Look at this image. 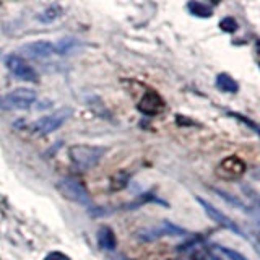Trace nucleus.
<instances>
[{
	"label": "nucleus",
	"mask_w": 260,
	"mask_h": 260,
	"mask_svg": "<svg viewBox=\"0 0 260 260\" xmlns=\"http://www.w3.org/2000/svg\"><path fill=\"white\" fill-rule=\"evenodd\" d=\"M106 150L101 146L91 145H75L70 148V159L80 171H88L94 168L104 156Z\"/></svg>",
	"instance_id": "nucleus-1"
},
{
	"label": "nucleus",
	"mask_w": 260,
	"mask_h": 260,
	"mask_svg": "<svg viewBox=\"0 0 260 260\" xmlns=\"http://www.w3.org/2000/svg\"><path fill=\"white\" fill-rule=\"evenodd\" d=\"M36 101V91L29 88L13 89L8 94L0 96V109L2 111H21L31 108Z\"/></svg>",
	"instance_id": "nucleus-2"
},
{
	"label": "nucleus",
	"mask_w": 260,
	"mask_h": 260,
	"mask_svg": "<svg viewBox=\"0 0 260 260\" xmlns=\"http://www.w3.org/2000/svg\"><path fill=\"white\" fill-rule=\"evenodd\" d=\"M73 111L69 108H63L60 111H55L54 114H49L46 117H41L36 120L35 124L31 125V132L32 134H39V135H47L55 132L60 125H63V122L69 117H72Z\"/></svg>",
	"instance_id": "nucleus-3"
},
{
	"label": "nucleus",
	"mask_w": 260,
	"mask_h": 260,
	"mask_svg": "<svg viewBox=\"0 0 260 260\" xmlns=\"http://www.w3.org/2000/svg\"><path fill=\"white\" fill-rule=\"evenodd\" d=\"M57 189H59L63 197L70 202L80 203V205H89V203H91L86 189L73 177H65L62 181H59Z\"/></svg>",
	"instance_id": "nucleus-4"
},
{
	"label": "nucleus",
	"mask_w": 260,
	"mask_h": 260,
	"mask_svg": "<svg viewBox=\"0 0 260 260\" xmlns=\"http://www.w3.org/2000/svg\"><path fill=\"white\" fill-rule=\"evenodd\" d=\"M7 69L10 70L16 78H20L23 81H29V83H36L38 81V72L31 67V65L20 57L18 54H10L5 59Z\"/></svg>",
	"instance_id": "nucleus-5"
},
{
	"label": "nucleus",
	"mask_w": 260,
	"mask_h": 260,
	"mask_svg": "<svg viewBox=\"0 0 260 260\" xmlns=\"http://www.w3.org/2000/svg\"><path fill=\"white\" fill-rule=\"evenodd\" d=\"M197 202L202 205V208H203V211L213 219V221L216 223V224H219L221 228H224V230H230L231 233H234V234H238L239 238H242V239H246V234L242 233V230L238 226V223H234L233 219L230 218V216H226L221 210H218L216 207H213L211 205L210 202H207V200H203V199H200V197H197Z\"/></svg>",
	"instance_id": "nucleus-6"
},
{
	"label": "nucleus",
	"mask_w": 260,
	"mask_h": 260,
	"mask_svg": "<svg viewBox=\"0 0 260 260\" xmlns=\"http://www.w3.org/2000/svg\"><path fill=\"white\" fill-rule=\"evenodd\" d=\"M187 231L179 228L176 224H173L171 221H161L159 226H154V228H146V230H140L137 233V238L142 239V241H154V239H159L162 236H185Z\"/></svg>",
	"instance_id": "nucleus-7"
},
{
	"label": "nucleus",
	"mask_w": 260,
	"mask_h": 260,
	"mask_svg": "<svg viewBox=\"0 0 260 260\" xmlns=\"http://www.w3.org/2000/svg\"><path fill=\"white\" fill-rule=\"evenodd\" d=\"M20 52H21V55L28 57V59H49V57L57 54L55 44L49 43V41H35V43H28V44L21 46Z\"/></svg>",
	"instance_id": "nucleus-8"
},
{
	"label": "nucleus",
	"mask_w": 260,
	"mask_h": 260,
	"mask_svg": "<svg viewBox=\"0 0 260 260\" xmlns=\"http://www.w3.org/2000/svg\"><path fill=\"white\" fill-rule=\"evenodd\" d=\"M244 173H246V162L238 156H228L218 166V176L230 179V181L239 179Z\"/></svg>",
	"instance_id": "nucleus-9"
},
{
	"label": "nucleus",
	"mask_w": 260,
	"mask_h": 260,
	"mask_svg": "<svg viewBox=\"0 0 260 260\" xmlns=\"http://www.w3.org/2000/svg\"><path fill=\"white\" fill-rule=\"evenodd\" d=\"M165 108V101L156 91H146L138 103V111L145 116H156Z\"/></svg>",
	"instance_id": "nucleus-10"
},
{
	"label": "nucleus",
	"mask_w": 260,
	"mask_h": 260,
	"mask_svg": "<svg viewBox=\"0 0 260 260\" xmlns=\"http://www.w3.org/2000/svg\"><path fill=\"white\" fill-rule=\"evenodd\" d=\"M98 244L103 250H114L117 246V239L116 234L111 230L109 226H101L100 231H98Z\"/></svg>",
	"instance_id": "nucleus-11"
},
{
	"label": "nucleus",
	"mask_w": 260,
	"mask_h": 260,
	"mask_svg": "<svg viewBox=\"0 0 260 260\" xmlns=\"http://www.w3.org/2000/svg\"><path fill=\"white\" fill-rule=\"evenodd\" d=\"M216 88L224 93H238L239 85L234 78H231L228 73H219L216 77Z\"/></svg>",
	"instance_id": "nucleus-12"
},
{
	"label": "nucleus",
	"mask_w": 260,
	"mask_h": 260,
	"mask_svg": "<svg viewBox=\"0 0 260 260\" xmlns=\"http://www.w3.org/2000/svg\"><path fill=\"white\" fill-rule=\"evenodd\" d=\"M187 10L193 16H199V18H210L213 15V8L202 2H189L187 4Z\"/></svg>",
	"instance_id": "nucleus-13"
},
{
	"label": "nucleus",
	"mask_w": 260,
	"mask_h": 260,
	"mask_svg": "<svg viewBox=\"0 0 260 260\" xmlns=\"http://www.w3.org/2000/svg\"><path fill=\"white\" fill-rule=\"evenodd\" d=\"M60 13H62V8L59 5H51L38 15V20L41 23H52L54 20L59 18Z\"/></svg>",
	"instance_id": "nucleus-14"
},
{
	"label": "nucleus",
	"mask_w": 260,
	"mask_h": 260,
	"mask_svg": "<svg viewBox=\"0 0 260 260\" xmlns=\"http://www.w3.org/2000/svg\"><path fill=\"white\" fill-rule=\"evenodd\" d=\"M128 179H130V176L125 173V171H119V173H116L111 177V190L119 192L122 189H125L128 185Z\"/></svg>",
	"instance_id": "nucleus-15"
},
{
	"label": "nucleus",
	"mask_w": 260,
	"mask_h": 260,
	"mask_svg": "<svg viewBox=\"0 0 260 260\" xmlns=\"http://www.w3.org/2000/svg\"><path fill=\"white\" fill-rule=\"evenodd\" d=\"M75 46H77V41L75 39H70V38H65V39H62V41H59V43L55 44V51H57V54H69V52H72L73 49H75Z\"/></svg>",
	"instance_id": "nucleus-16"
},
{
	"label": "nucleus",
	"mask_w": 260,
	"mask_h": 260,
	"mask_svg": "<svg viewBox=\"0 0 260 260\" xmlns=\"http://www.w3.org/2000/svg\"><path fill=\"white\" fill-rule=\"evenodd\" d=\"M218 250L221 252V254H224L230 260H249L247 257H244L241 252L238 250H234V249H230V247H223V246H219Z\"/></svg>",
	"instance_id": "nucleus-17"
},
{
	"label": "nucleus",
	"mask_w": 260,
	"mask_h": 260,
	"mask_svg": "<svg viewBox=\"0 0 260 260\" xmlns=\"http://www.w3.org/2000/svg\"><path fill=\"white\" fill-rule=\"evenodd\" d=\"M219 28H221L224 32H234L236 29H238V21H236L234 18H231V16H226V18H223L221 21H219Z\"/></svg>",
	"instance_id": "nucleus-18"
},
{
	"label": "nucleus",
	"mask_w": 260,
	"mask_h": 260,
	"mask_svg": "<svg viewBox=\"0 0 260 260\" xmlns=\"http://www.w3.org/2000/svg\"><path fill=\"white\" fill-rule=\"evenodd\" d=\"M230 116H231V117H236V119H238V120H241V122H244V124H246V125H249L250 128H254V132H255L257 135H260V127H258L257 124H254V122H252V120H249L247 117L241 116V114H238V112H231Z\"/></svg>",
	"instance_id": "nucleus-19"
},
{
	"label": "nucleus",
	"mask_w": 260,
	"mask_h": 260,
	"mask_svg": "<svg viewBox=\"0 0 260 260\" xmlns=\"http://www.w3.org/2000/svg\"><path fill=\"white\" fill-rule=\"evenodd\" d=\"M44 260H70V257L65 255L63 252H51L44 257Z\"/></svg>",
	"instance_id": "nucleus-20"
},
{
	"label": "nucleus",
	"mask_w": 260,
	"mask_h": 260,
	"mask_svg": "<svg viewBox=\"0 0 260 260\" xmlns=\"http://www.w3.org/2000/svg\"><path fill=\"white\" fill-rule=\"evenodd\" d=\"M211 260H221V258L216 257V255H211Z\"/></svg>",
	"instance_id": "nucleus-21"
}]
</instances>
